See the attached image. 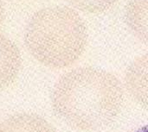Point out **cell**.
<instances>
[{
	"instance_id": "cell-4",
	"label": "cell",
	"mask_w": 148,
	"mask_h": 132,
	"mask_svg": "<svg viewBox=\"0 0 148 132\" xmlns=\"http://www.w3.org/2000/svg\"><path fill=\"white\" fill-rule=\"evenodd\" d=\"M126 86L133 99L148 109V54L136 58L128 67Z\"/></svg>"
},
{
	"instance_id": "cell-7",
	"label": "cell",
	"mask_w": 148,
	"mask_h": 132,
	"mask_svg": "<svg viewBox=\"0 0 148 132\" xmlns=\"http://www.w3.org/2000/svg\"><path fill=\"white\" fill-rule=\"evenodd\" d=\"M75 7L91 13H101L108 10L118 0H68Z\"/></svg>"
},
{
	"instance_id": "cell-10",
	"label": "cell",
	"mask_w": 148,
	"mask_h": 132,
	"mask_svg": "<svg viewBox=\"0 0 148 132\" xmlns=\"http://www.w3.org/2000/svg\"><path fill=\"white\" fill-rule=\"evenodd\" d=\"M0 132H2V127H1V125H0Z\"/></svg>"
},
{
	"instance_id": "cell-3",
	"label": "cell",
	"mask_w": 148,
	"mask_h": 132,
	"mask_svg": "<svg viewBox=\"0 0 148 132\" xmlns=\"http://www.w3.org/2000/svg\"><path fill=\"white\" fill-rule=\"evenodd\" d=\"M22 65L17 45L0 33V92L6 90L16 80Z\"/></svg>"
},
{
	"instance_id": "cell-2",
	"label": "cell",
	"mask_w": 148,
	"mask_h": 132,
	"mask_svg": "<svg viewBox=\"0 0 148 132\" xmlns=\"http://www.w3.org/2000/svg\"><path fill=\"white\" fill-rule=\"evenodd\" d=\"M88 40L87 25L73 8L51 4L29 18L24 42L31 55L50 68L73 65L83 54Z\"/></svg>"
},
{
	"instance_id": "cell-5",
	"label": "cell",
	"mask_w": 148,
	"mask_h": 132,
	"mask_svg": "<svg viewBox=\"0 0 148 132\" xmlns=\"http://www.w3.org/2000/svg\"><path fill=\"white\" fill-rule=\"evenodd\" d=\"M124 16L135 36L148 44V0H129L125 6Z\"/></svg>"
},
{
	"instance_id": "cell-8",
	"label": "cell",
	"mask_w": 148,
	"mask_h": 132,
	"mask_svg": "<svg viewBox=\"0 0 148 132\" xmlns=\"http://www.w3.org/2000/svg\"><path fill=\"white\" fill-rule=\"evenodd\" d=\"M4 19V6L2 0H0V27Z\"/></svg>"
},
{
	"instance_id": "cell-9",
	"label": "cell",
	"mask_w": 148,
	"mask_h": 132,
	"mask_svg": "<svg viewBox=\"0 0 148 132\" xmlns=\"http://www.w3.org/2000/svg\"><path fill=\"white\" fill-rule=\"evenodd\" d=\"M136 132H148V125L141 128V129H140L139 131H137Z\"/></svg>"
},
{
	"instance_id": "cell-6",
	"label": "cell",
	"mask_w": 148,
	"mask_h": 132,
	"mask_svg": "<svg viewBox=\"0 0 148 132\" xmlns=\"http://www.w3.org/2000/svg\"><path fill=\"white\" fill-rule=\"evenodd\" d=\"M2 132H56L54 127L41 116L19 113L1 124Z\"/></svg>"
},
{
	"instance_id": "cell-1",
	"label": "cell",
	"mask_w": 148,
	"mask_h": 132,
	"mask_svg": "<svg viewBox=\"0 0 148 132\" xmlns=\"http://www.w3.org/2000/svg\"><path fill=\"white\" fill-rule=\"evenodd\" d=\"M123 91L105 70L82 67L64 73L52 93V107L67 125L82 131L102 129L121 112Z\"/></svg>"
}]
</instances>
